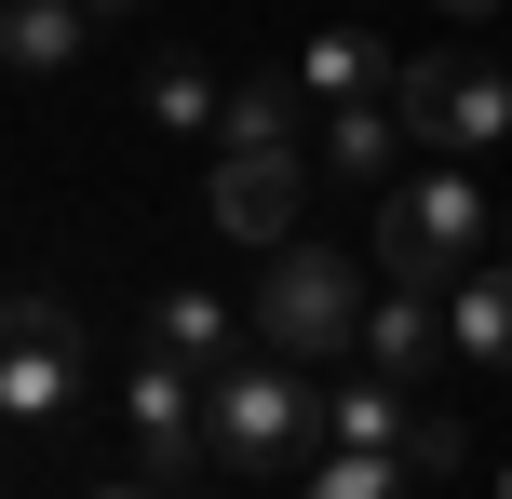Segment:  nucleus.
I'll use <instances>...</instances> for the list:
<instances>
[{"instance_id":"6ab92c4d","label":"nucleus","mask_w":512,"mask_h":499,"mask_svg":"<svg viewBox=\"0 0 512 499\" xmlns=\"http://www.w3.org/2000/svg\"><path fill=\"white\" fill-rule=\"evenodd\" d=\"M95 499H162V486H149V473H122V486H95Z\"/></svg>"},{"instance_id":"9b49d317","label":"nucleus","mask_w":512,"mask_h":499,"mask_svg":"<svg viewBox=\"0 0 512 499\" xmlns=\"http://www.w3.org/2000/svg\"><path fill=\"white\" fill-rule=\"evenodd\" d=\"M405 432H418V419H405V378H378V365L324 405V446H391V459H405Z\"/></svg>"},{"instance_id":"9d476101","label":"nucleus","mask_w":512,"mask_h":499,"mask_svg":"<svg viewBox=\"0 0 512 499\" xmlns=\"http://www.w3.org/2000/svg\"><path fill=\"white\" fill-rule=\"evenodd\" d=\"M391 95H337L324 108V176H351V189H391Z\"/></svg>"},{"instance_id":"1a4fd4ad","label":"nucleus","mask_w":512,"mask_h":499,"mask_svg":"<svg viewBox=\"0 0 512 499\" xmlns=\"http://www.w3.org/2000/svg\"><path fill=\"white\" fill-rule=\"evenodd\" d=\"M432 351H445V311H432V284H405V270H391V297L364 311V365H378V378H418Z\"/></svg>"},{"instance_id":"412c9836","label":"nucleus","mask_w":512,"mask_h":499,"mask_svg":"<svg viewBox=\"0 0 512 499\" xmlns=\"http://www.w3.org/2000/svg\"><path fill=\"white\" fill-rule=\"evenodd\" d=\"M499 499H512V473H499Z\"/></svg>"},{"instance_id":"aec40b11","label":"nucleus","mask_w":512,"mask_h":499,"mask_svg":"<svg viewBox=\"0 0 512 499\" xmlns=\"http://www.w3.org/2000/svg\"><path fill=\"white\" fill-rule=\"evenodd\" d=\"M81 14H135V0H81Z\"/></svg>"},{"instance_id":"ddd939ff","label":"nucleus","mask_w":512,"mask_h":499,"mask_svg":"<svg viewBox=\"0 0 512 499\" xmlns=\"http://www.w3.org/2000/svg\"><path fill=\"white\" fill-rule=\"evenodd\" d=\"M81 54V0H0V68H68Z\"/></svg>"},{"instance_id":"f03ea898","label":"nucleus","mask_w":512,"mask_h":499,"mask_svg":"<svg viewBox=\"0 0 512 499\" xmlns=\"http://www.w3.org/2000/svg\"><path fill=\"white\" fill-rule=\"evenodd\" d=\"M256 351H283V365H337V351H364V270L324 257V243H283L270 270H256Z\"/></svg>"},{"instance_id":"2eb2a0df","label":"nucleus","mask_w":512,"mask_h":499,"mask_svg":"<svg viewBox=\"0 0 512 499\" xmlns=\"http://www.w3.org/2000/svg\"><path fill=\"white\" fill-rule=\"evenodd\" d=\"M216 149H297V81H243V95H216Z\"/></svg>"},{"instance_id":"f8f14e48","label":"nucleus","mask_w":512,"mask_h":499,"mask_svg":"<svg viewBox=\"0 0 512 499\" xmlns=\"http://www.w3.org/2000/svg\"><path fill=\"white\" fill-rule=\"evenodd\" d=\"M297 81H310V95H391V54H378V27H324V41H310L297 54Z\"/></svg>"},{"instance_id":"4468645a","label":"nucleus","mask_w":512,"mask_h":499,"mask_svg":"<svg viewBox=\"0 0 512 499\" xmlns=\"http://www.w3.org/2000/svg\"><path fill=\"white\" fill-rule=\"evenodd\" d=\"M405 486H418V473H405L391 446H324V459L297 473V499H405Z\"/></svg>"},{"instance_id":"0eeeda50","label":"nucleus","mask_w":512,"mask_h":499,"mask_svg":"<svg viewBox=\"0 0 512 499\" xmlns=\"http://www.w3.org/2000/svg\"><path fill=\"white\" fill-rule=\"evenodd\" d=\"M122 419H135V473H189V446H203V405H189V365L176 351H149L135 365V392H122Z\"/></svg>"},{"instance_id":"39448f33","label":"nucleus","mask_w":512,"mask_h":499,"mask_svg":"<svg viewBox=\"0 0 512 499\" xmlns=\"http://www.w3.org/2000/svg\"><path fill=\"white\" fill-rule=\"evenodd\" d=\"M68 405H81V324L54 297H0V419L54 432Z\"/></svg>"},{"instance_id":"f3484780","label":"nucleus","mask_w":512,"mask_h":499,"mask_svg":"<svg viewBox=\"0 0 512 499\" xmlns=\"http://www.w3.org/2000/svg\"><path fill=\"white\" fill-rule=\"evenodd\" d=\"M149 108H162L176 135H216V81H203V68H149Z\"/></svg>"},{"instance_id":"423d86ee","label":"nucleus","mask_w":512,"mask_h":499,"mask_svg":"<svg viewBox=\"0 0 512 499\" xmlns=\"http://www.w3.org/2000/svg\"><path fill=\"white\" fill-rule=\"evenodd\" d=\"M297 203H310L297 149H216V230L230 243H297Z\"/></svg>"},{"instance_id":"a211bd4d","label":"nucleus","mask_w":512,"mask_h":499,"mask_svg":"<svg viewBox=\"0 0 512 499\" xmlns=\"http://www.w3.org/2000/svg\"><path fill=\"white\" fill-rule=\"evenodd\" d=\"M432 14H445V27H486V14H499V0H432Z\"/></svg>"},{"instance_id":"7ed1b4c3","label":"nucleus","mask_w":512,"mask_h":499,"mask_svg":"<svg viewBox=\"0 0 512 499\" xmlns=\"http://www.w3.org/2000/svg\"><path fill=\"white\" fill-rule=\"evenodd\" d=\"M486 243H499V216H486V189H472V162H432V176L378 189V257L405 270V284H459Z\"/></svg>"},{"instance_id":"20e7f679","label":"nucleus","mask_w":512,"mask_h":499,"mask_svg":"<svg viewBox=\"0 0 512 499\" xmlns=\"http://www.w3.org/2000/svg\"><path fill=\"white\" fill-rule=\"evenodd\" d=\"M391 122H405L418 149H499V135H512V81L486 68V54L432 41V54L391 68Z\"/></svg>"},{"instance_id":"6e6552de","label":"nucleus","mask_w":512,"mask_h":499,"mask_svg":"<svg viewBox=\"0 0 512 499\" xmlns=\"http://www.w3.org/2000/svg\"><path fill=\"white\" fill-rule=\"evenodd\" d=\"M445 351L459 365H512V257H472L445 284Z\"/></svg>"},{"instance_id":"f257e3e1","label":"nucleus","mask_w":512,"mask_h":499,"mask_svg":"<svg viewBox=\"0 0 512 499\" xmlns=\"http://www.w3.org/2000/svg\"><path fill=\"white\" fill-rule=\"evenodd\" d=\"M310 446H324V405L297 392L283 351L216 365V392H203V459H216V473H297Z\"/></svg>"},{"instance_id":"dca6fc26","label":"nucleus","mask_w":512,"mask_h":499,"mask_svg":"<svg viewBox=\"0 0 512 499\" xmlns=\"http://www.w3.org/2000/svg\"><path fill=\"white\" fill-rule=\"evenodd\" d=\"M149 351H176V365H230V311H216L203 284H176V297L149 311Z\"/></svg>"}]
</instances>
